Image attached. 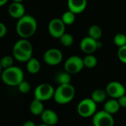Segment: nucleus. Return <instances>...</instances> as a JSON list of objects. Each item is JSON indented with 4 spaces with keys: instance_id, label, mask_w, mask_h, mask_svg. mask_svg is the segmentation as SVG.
I'll return each instance as SVG.
<instances>
[{
    "instance_id": "nucleus-34",
    "label": "nucleus",
    "mask_w": 126,
    "mask_h": 126,
    "mask_svg": "<svg viewBox=\"0 0 126 126\" xmlns=\"http://www.w3.org/2000/svg\"><path fill=\"white\" fill-rule=\"evenodd\" d=\"M38 126H50V125H47V124H45V123H42V124H40L39 125H38Z\"/></svg>"
},
{
    "instance_id": "nucleus-6",
    "label": "nucleus",
    "mask_w": 126,
    "mask_h": 126,
    "mask_svg": "<svg viewBox=\"0 0 126 126\" xmlns=\"http://www.w3.org/2000/svg\"><path fill=\"white\" fill-rule=\"evenodd\" d=\"M55 89L48 83H42L34 90V98L45 102L53 98Z\"/></svg>"
},
{
    "instance_id": "nucleus-4",
    "label": "nucleus",
    "mask_w": 126,
    "mask_h": 126,
    "mask_svg": "<svg viewBox=\"0 0 126 126\" xmlns=\"http://www.w3.org/2000/svg\"><path fill=\"white\" fill-rule=\"evenodd\" d=\"M97 110V104L91 98H85L81 100L77 108L78 114L83 118L93 117Z\"/></svg>"
},
{
    "instance_id": "nucleus-19",
    "label": "nucleus",
    "mask_w": 126,
    "mask_h": 126,
    "mask_svg": "<svg viewBox=\"0 0 126 126\" xmlns=\"http://www.w3.org/2000/svg\"><path fill=\"white\" fill-rule=\"evenodd\" d=\"M14 46L19 47L22 50H23L29 54H31V55L33 54V46H32V44L28 40V39L22 38L21 39L18 40L14 44Z\"/></svg>"
},
{
    "instance_id": "nucleus-35",
    "label": "nucleus",
    "mask_w": 126,
    "mask_h": 126,
    "mask_svg": "<svg viewBox=\"0 0 126 126\" xmlns=\"http://www.w3.org/2000/svg\"><path fill=\"white\" fill-rule=\"evenodd\" d=\"M13 2H22L24 0H12Z\"/></svg>"
},
{
    "instance_id": "nucleus-16",
    "label": "nucleus",
    "mask_w": 126,
    "mask_h": 126,
    "mask_svg": "<svg viewBox=\"0 0 126 126\" xmlns=\"http://www.w3.org/2000/svg\"><path fill=\"white\" fill-rule=\"evenodd\" d=\"M26 63V68L28 73L31 74H36L39 72L41 69V64L36 58L31 57Z\"/></svg>"
},
{
    "instance_id": "nucleus-8",
    "label": "nucleus",
    "mask_w": 126,
    "mask_h": 126,
    "mask_svg": "<svg viewBox=\"0 0 126 126\" xmlns=\"http://www.w3.org/2000/svg\"><path fill=\"white\" fill-rule=\"evenodd\" d=\"M65 26L61 19L54 18L48 24V32L52 37L59 39L65 33Z\"/></svg>"
},
{
    "instance_id": "nucleus-28",
    "label": "nucleus",
    "mask_w": 126,
    "mask_h": 126,
    "mask_svg": "<svg viewBox=\"0 0 126 126\" xmlns=\"http://www.w3.org/2000/svg\"><path fill=\"white\" fill-rule=\"evenodd\" d=\"M18 87V89H19V91L22 94H28L31 91V85L27 81H25L23 80L22 82L19 83V85L17 86Z\"/></svg>"
},
{
    "instance_id": "nucleus-25",
    "label": "nucleus",
    "mask_w": 126,
    "mask_h": 126,
    "mask_svg": "<svg viewBox=\"0 0 126 126\" xmlns=\"http://www.w3.org/2000/svg\"><path fill=\"white\" fill-rule=\"evenodd\" d=\"M59 40H60V43L65 47H69L72 45L74 41V36L68 33H65L59 38Z\"/></svg>"
},
{
    "instance_id": "nucleus-20",
    "label": "nucleus",
    "mask_w": 126,
    "mask_h": 126,
    "mask_svg": "<svg viewBox=\"0 0 126 126\" xmlns=\"http://www.w3.org/2000/svg\"><path fill=\"white\" fill-rule=\"evenodd\" d=\"M107 92L105 90L101 89V88H97L94 90L92 94H91V99L96 103H102L106 100L107 98Z\"/></svg>"
},
{
    "instance_id": "nucleus-26",
    "label": "nucleus",
    "mask_w": 126,
    "mask_h": 126,
    "mask_svg": "<svg viewBox=\"0 0 126 126\" xmlns=\"http://www.w3.org/2000/svg\"><path fill=\"white\" fill-rule=\"evenodd\" d=\"M14 57L7 55L3 56L0 59V64H1L3 69H6L14 65Z\"/></svg>"
},
{
    "instance_id": "nucleus-12",
    "label": "nucleus",
    "mask_w": 126,
    "mask_h": 126,
    "mask_svg": "<svg viewBox=\"0 0 126 126\" xmlns=\"http://www.w3.org/2000/svg\"><path fill=\"white\" fill-rule=\"evenodd\" d=\"M9 15L14 19H20L25 15V8L22 2H12L8 9Z\"/></svg>"
},
{
    "instance_id": "nucleus-11",
    "label": "nucleus",
    "mask_w": 126,
    "mask_h": 126,
    "mask_svg": "<svg viewBox=\"0 0 126 126\" xmlns=\"http://www.w3.org/2000/svg\"><path fill=\"white\" fill-rule=\"evenodd\" d=\"M105 91L108 96H109L110 98L116 99L125 95L126 92L125 86L121 82L117 81H112L109 82L105 88Z\"/></svg>"
},
{
    "instance_id": "nucleus-33",
    "label": "nucleus",
    "mask_w": 126,
    "mask_h": 126,
    "mask_svg": "<svg viewBox=\"0 0 126 126\" xmlns=\"http://www.w3.org/2000/svg\"><path fill=\"white\" fill-rule=\"evenodd\" d=\"M8 2V0H0V7L5 5Z\"/></svg>"
},
{
    "instance_id": "nucleus-10",
    "label": "nucleus",
    "mask_w": 126,
    "mask_h": 126,
    "mask_svg": "<svg viewBox=\"0 0 126 126\" xmlns=\"http://www.w3.org/2000/svg\"><path fill=\"white\" fill-rule=\"evenodd\" d=\"M102 44L99 40H96L89 36L84 37L80 42V49L86 54H92L100 48Z\"/></svg>"
},
{
    "instance_id": "nucleus-5",
    "label": "nucleus",
    "mask_w": 126,
    "mask_h": 126,
    "mask_svg": "<svg viewBox=\"0 0 126 126\" xmlns=\"http://www.w3.org/2000/svg\"><path fill=\"white\" fill-rule=\"evenodd\" d=\"M83 59L79 56H71L68 57L64 64V69L65 71L71 75L79 73L84 68Z\"/></svg>"
},
{
    "instance_id": "nucleus-36",
    "label": "nucleus",
    "mask_w": 126,
    "mask_h": 126,
    "mask_svg": "<svg viewBox=\"0 0 126 126\" xmlns=\"http://www.w3.org/2000/svg\"><path fill=\"white\" fill-rule=\"evenodd\" d=\"M2 71H0V77H1V74H2Z\"/></svg>"
},
{
    "instance_id": "nucleus-9",
    "label": "nucleus",
    "mask_w": 126,
    "mask_h": 126,
    "mask_svg": "<svg viewBox=\"0 0 126 126\" xmlns=\"http://www.w3.org/2000/svg\"><path fill=\"white\" fill-rule=\"evenodd\" d=\"M63 54L58 48H50L45 51L43 56V60L47 65L53 66L57 65L62 61Z\"/></svg>"
},
{
    "instance_id": "nucleus-3",
    "label": "nucleus",
    "mask_w": 126,
    "mask_h": 126,
    "mask_svg": "<svg viewBox=\"0 0 126 126\" xmlns=\"http://www.w3.org/2000/svg\"><path fill=\"white\" fill-rule=\"evenodd\" d=\"M75 93V88L71 84L59 85L55 89L53 99L59 105H66L74 99Z\"/></svg>"
},
{
    "instance_id": "nucleus-17",
    "label": "nucleus",
    "mask_w": 126,
    "mask_h": 126,
    "mask_svg": "<svg viewBox=\"0 0 126 126\" xmlns=\"http://www.w3.org/2000/svg\"><path fill=\"white\" fill-rule=\"evenodd\" d=\"M13 56L16 60L20 62H27L31 57L32 55L29 54L17 47L14 46L13 47Z\"/></svg>"
},
{
    "instance_id": "nucleus-30",
    "label": "nucleus",
    "mask_w": 126,
    "mask_h": 126,
    "mask_svg": "<svg viewBox=\"0 0 126 126\" xmlns=\"http://www.w3.org/2000/svg\"><path fill=\"white\" fill-rule=\"evenodd\" d=\"M7 31H8V29H7L6 25L3 22H0V39L5 36Z\"/></svg>"
},
{
    "instance_id": "nucleus-21",
    "label": "nucleus",
    "mask_w": 126,
    "mask_h": 126,
    "mask_svg": "<svg viewBox=\"0 0 126 126\" xmlns=\"http://www.w3.org/2000/svg\"><path fill=\"white\" fill-rule=\"evenodd\" d=\"M56 82L59 85H65V84H71V74L68 73L67 71H60L59 72L55 77Z\"/></svg>"
},
{
    "instance_id": "nucleus-22",
    "label": "nucleus",
    "mask_w": 126,
    "mask_h": 126,
    "mask_svg": "<svg viewBox=\"0 0 126 126\" xmlns=\"http://www.w3.org/2000/svg\"><path fill=\"white\" fill-rule=\"evenodd\" d=\"M88 36L96 40H99L102 36V30L97 25H91L88 29Z\"/></svg>"
},
{
    "instance_id": "nucleus-13",
    "label": "nucleus",
    "mask_w": 126,
    "mask_h": 126,
    "mask_svg": "<svg viewBox=\"0 0 126 126\" xmlns=\"http://www.w3.org/2000/svg\"><path fill=\"white\" fill-rule=\"evenodd\" d=\"M40 117L43 123L50 126L55 125L59 121L57 113L52 109H45L42 113L40 115Z\"/></svg>"
},
{
    "instance_id": "nucleus-31",
    "label": "nucleus",
    "mask_w": 126,
    "mask_h": 126,
    "mask_svg": "<svg viewBox=\"0 0 126 126\" xmlns=\"http://www.w3.org/2000/svg\"><path fill=\"white\" fill-rule=\"evenodd\" d=\"M119 104L121 108H126V95H123L120 96L119 99H117Z\"/></svg>"
},
{
    "instance_id": "nucleus-29",
    "label": "nucleus",
    "mask_w": 126,
    "mask_h": 126,
    "mask_svg": "<svg viewBox=\"0 0 126 126\" xmlns=\"http://www.w3.org/2000/svg\"><path fill=\"white\" fill-rule=\"evenodd\" d=\"M117 56L121 62L126 64V45L119 47L117 51Z\"/></svg>"
},
{
    "instance_id": "nucleus-14",
    "label": "nucleus",
    "mask_w": 126,
    "mask_h": 126,
    "mask_svg": "<svg viewBox=\"0 0 126 126\" xmlns=\"http://www.w3.org/2000/svg\"><path fill=\"white\" fill-rule=\"evenodd\" d=\"M68 7L75 14H81L87 7V0H68Z\"/></svg>"
},
{
    "instance_id": "nucleus-27",
    "label": "nucleus",
    "mask_w": 126,
    "mask_h": 126,
    "mask_svg": "<svg viewBox=\"0 0 126 126\" xmlns=\"http://www.w3.org/2000/svg\"><path fill=\"white\" fill-rule=\"evenodd\" d=\"M113 43L119 47L126 45V35L119 33L113 36Z\"/></svg>"
},
{
    "instance_id": "nucleus-7",
    "label": "nucleus",
    "mask_w": 126,
    "mask_h": 126,
    "mask_svg": "<svg viewBox=\"0 0 126 126\" xmlns=\"http://www.w3.org/2000/svg\"><path fill=\"white\" fill-rule=\"evenodd\" d=\"M92 122L94 126H113L114 119L112 114L102 110L96 112L93 116Z\"/></svg>"
},
{
    "instance_id": "nucleus-1",
    "label": "nucleus",
    "mask_w": 126,
    "mask_h": 126,
    "mask_svg": "<svg viewBox=\"0 0 126 126\" xmlns=\"http://www.w3.org/2000/svg\"><path fill=\"white\" fill-rule=\"evenodd\" d=\"M16 30L21 38L28 39L35 34L37 30V22L33 16L25 14L18 19Z\"/></svg>"
},
{
    "instance_id": "nucleus-32",
    "label": "nucleus",
    "mask_w": 126,
    "mask_h": 126,
    "mask_svg": "<svg viewBox=\"0 0 126 126\" xmlns=\"http://www.w3.org/2000/svg\"><path fill=\"white\" fill-rule=\"evenodd\" d=\"M22 126H36V124H35L33 121H31V120H28V121H25V122L23 123Z\"/></svg>"
},
{
    "instance_id": "nucleus-24",
    "label": "nucleus",
    "mask_w": 126,
    "mask_h": 126,
    "mask_svg": "<svg viewBox=\"0 0 126 126\" xmlns=\"http://www.w3.org/2000/svg\"><path fill=\"white\" fill-rule=\"evenodd\" d=\"M75 19H76V14L73 13L72 11H71L70 10L63 13L62 18H61V19L62 20V22H64L65 25H72L75 22Z\"/></svg>"
},
{
    "instance_id": "nucleus-2",
    "label": "nucleus",
    "mask_w": 126,
    "mask_h": 126,
    "mask_svg": "<svg viewBox=\"0 0 126 126\" xmlns=\"http://www.w3.org/2000/svg\"><path fill=\"white\" fill-rule=\"evenodd\" d=\"M1 79L2 81L8 86H18L19 83L24 80V72L19 67L13 65L2 71Z\"/></svg>"
},
{
    "instance_id": "nucleus-18",
    "label": "nucleus",
    "mask_w": 126,
    "mask_h": 126,
    "mask_svg": "<svg viewBox=\"0 0 126 126\" xmlns=\"http://www.w3.org/2000/svg\"><path fill=\"white\" fill-rule=\"evenodd\" d=\"M45 110L43 102L34 98L30 104V111L34 116H40Z\"/></svg>"
},
{
    "instance_id": "nucleus-15",
    "label": "nucleus",
    "mask_w": 126,
    "mask_h": 126,
    "mask_svg": "<svg viewBox=\"0 0 126 126\" xmlns=\"http://www.w3.org/2000/svg\"><path fill=\"white\" fill-rule=\"evenodd\" d=\"M120 105L119 104V102L116 99H113L111 98L108 100H107L105 102L104 105V109L105 111H107L108 113H110V114H115L116 113L120 108Z\"/></svg>"
},
{
    "instance_id": "nucleus-23",
    "label": "nucleus",
    "mask_w": 126,
    "mask_h": 126,
    "mask_svg": "<svg viewBox=\"0 0 126 126\" xmlns=\"http://www.w3.org/2000/svg\"><path fill=\"white\" fill-rule=\"evenodd\" d=\"M84 66L87 68H94L97 65V58L93 54H88L83 58Z\"/></svg>"
}]
</instances>
